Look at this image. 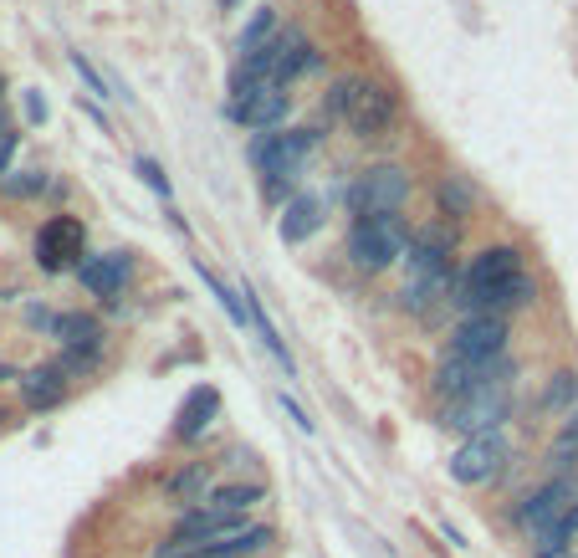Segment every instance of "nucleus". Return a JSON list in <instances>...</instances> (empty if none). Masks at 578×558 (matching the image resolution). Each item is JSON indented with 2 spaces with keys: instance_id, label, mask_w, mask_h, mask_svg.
I'll return each mask as SVG.
<instances>
[{
  "instance_id": "nucleus-9",
  "label": "nucleus",
  "mask_w": 578,
  "mask_h": 558,
  "mask_svg": "<svg viewBox=\"0 0 578 558\" xmlns=\"http://www.w3.org/2000/svg\"><path fill=\"white\" fill-rule=\"evenodd\" d=\"M87 262V226L77 216H52L36 231V267L41 272H77Z\"/></svg>"
},
{
  "instance_id": "nucleus-27",
  "label": "nucleus",
  "mask_w": 578,
  "mask_h": 558,
  "mask_svg": "<svg viewBox=\"0 0 578 558\" xmlns=\"http://www.w3.org/2000/svg\"><path fill=\"white\" fill-rule=\"evenodd\" d=\"M200 277H205V287H210V292L220 297V308H226V313H231V323H236V328H246V323H251V313L241 308V297H236V292H231L226 282H220L215 272H205V267H200Z\"/></svg>"
},
{
  "instance_id": "nucleus-20",
  "label": "nucleus",
  "mask_w": 578,
  "mask_h": 558,
  "mask_svg": "<svg viewBox=\"0 0 578 558\" xmlns=\"http://www.w3.org/2000/svg\"><path fill=\"white\" fill-rule=\"evenodd\" d=\"M266 502V482H226L210 492V512H220V518H251V507Z\"/></svg>"
},
{
  "instance_id": "nucleus-12",
  "label": "nucleus",
  "mask_w": 578,
  "mask_h": 558,
  "mask_svg": "<svg viewBox=\"0 0 578 558\" xmlns=\"http://www.w3.org/2000/svg\"><path fill=\"white\" fill-rule=\"evenodd\" d=\"M133 277V256L128 251H103V256H87V262L77 267V282L93 292V297H103V303H118V292H123V282Z\"/></svg>"
},
{
  "instance_id": "nucleus-30",
  "label": "nucleus",
  "mask_w": 578,
  "mask_h": 558,
  "mask_svg": "<svg viewBox=\"0 0 578 558\" xmlns=\"http://www.w3.org/2000/svg\"><path fill=\"white\" fill-rule=\"evenodd\" d=\"M11 154H16V128L6 123V128H0V180L11 175Z\"/></svg>"
},
{
  "instance_id": "nucleus-35",
  "label": "nucleus",
  "mask_w": 578,
  "mask_h": 558,
  "mask_svg": "<svg viewBox=\"0 0 578 558\" xmlns=\"http://www.w3.org/2000/svg\"><path fill=\"white\" fill-rule=\"evenodd\" d=\"M220 6H226V11H236V6H241V0H220Z\"/></svg>"
},
{
  "instance_id": "nucleus-2",
  "label": "nucleus",
  "mask_w": 578,
  "mask_h": 558,
  "mask_svg": "<svg viewBox=\"0 0 578 558\" xmlns=\"http://www.w3.org/2000/svg\"><path fill=\"white\" fill-rule=\"evenodd\" d=\"M507 415H512V379H492V384H476L466 400L446 405L440 425H446V431H456L461 441H471V436H492V431H502Z\"/></svg>"
},
{
  "instance_id": "nucleus-14",
  "label": "nucleus",
  "mask_w": 578,
  "mask_h": 558,
  "mask_svg": "<svg viewBox=\"0 0 578 558\" xmlns=\"http://www.w3.org/2000/svg\"><path fill=\"white\" fill-rule=\"evenodd\" d=\"M215 415H220V390H215V384H195V390L185 395V405H180V415H174V441L195 446L210 431Z\"/></svg>"
},
{
  "instance_id": "nucleus-11",
  "label": "nucleus",
  "mask_w": 578,
  "mask_h": 558,
  "mask_svg": "<svg viewBox=\"0 0 578 558\" xmlns=\"http://www.w3.org/2000/svg\"><path fill=\"white\" fill-rule=\"evenodd\" d=\"M343 123L353 128V139H364V144L389 139V128L399 123V103H394V93L384 88V82L364 77V88H359V98H353V108H348Z\"/></svg>"
},
{
  "instance_id": "nucleus-22",
  "label": "nucleus",
  "mask_w": 578,
  "mask_h": 558,
  "mask_svg": "<svg viewBox=\"0 0 578 558\" xmlns=\"http://www.w3.org/2000/svg\"><path fill=\"white\" fill-rule=\"evenodd\" d=\"M277 31H282V26H277V11H272V6H256V11H251V21H246V31H241V41H236L241 62L272 47V41H277Z\"/></svg>"
},
{
  "instance_id": "nucleus-6",
  "label": "nucleus",
  "mask_w": 578,
  "mask_h": 558,
  "mask_svg": "<svg viewBox=\"0 0 578 558\" xmlns=\"http://www.w3.org/2000/svg\"><path fill=\"white\" fill-rule=\"evenodd\" d=\"M451 251H456V226H425L410 236V251H405V267H410V282H425V287H461V277L451 272Z\"/></svg>"
},
{
  "instance_id": "nucleus-36",
  "label": "nucleus",
  "mask_w": 578,
  "mask_h": 558,
  "mask_svg": "<svg viewBox=\"0 0 578 558\" xmlns=\"http://www.w3.org/2000/svg\"><path fill=\"white\" fill-rule=\"evenodd\" d=\"M0 303H6V297H0Z\"/></svg>"
},
{
  "instance_id": "nucleus-26",
  "label": "nucleus",
  "mask_w": 578,
  "mask_h": 558,
  "mask_svg": "<svg viewBox=\"0 0 578 558\" xmlns=\"http://www.w3.org/2000/svg\"><path fill=\"white\" fill-rule=\"evenodd\" d=\"M67 62H72V72L82 77V88H87V93H93V98H123V93L113 88V82H108V77H103V72L93 67V57H87V52H72Z\"/></svg>"
},
{
  "instance_id": "nucleus-32",
  "label": "nucleus",
  "mask_w": 578,
  "mask_h": 558,
  "mask_svg": "<svg viewBox=\"0 0 578 558\" xmlns=\"http://www.w3.org/2000/svg\"><path fill=\"white\" fill-rule=\"evenodd\" d=\"M26 323H31V328H47V333H52L57 313H47V308H36V303H31V308H26Z\"/></svg>"
},
{
  "instance_id": "nucleus-17",
  "label": "nucleus",
  "mask_w": 578,
  "mask_h": 558,
  "mask_svg": "<svg viewBox=\"0 0 578 558\" xmlns=\"http://www.w3.org/2000/svg\"><path fill=\"white\" fill-rule=\"evenodd\" d=\"M210 492H215V461H190V466H180V471L169 477V497L180 502L185 512H190V507H205Z\"/></svg>"
},
{
  "instance_id": "nucleus-23",
  "label": "nucleus",
  "mask_w": 578,
  "mask_h": 558,
  "mask_svg": "<svg viewBox=\"0 0 578 558\" xmlns=\"http://www.w3.org/2000/svg\"><path fill=\"white\" fill-rule=\"evenodd\" d=\"M548 466L553 471H573L578 466V410L568 420H558V431L548 441Z\"/></svg>"
},
{
  "instance_id": "nucleus-16",
  "label": "nucleus",
  "mask_w": 578,
  "mask_h": 558,
  "mask_svg": "<svg viewBox=\"0 0 578 558\" xmlns=\"http://www.w3.org/2000/svg\"><path fill=\"white\" fill-rule=\"evenodd\" d=\"M21 405L26 410H52L67 400V374L62 364H36V369H21Z\"/></svg>"
},
{
  "instance_id": "nucleus-5",
  "label": "nucleus",
  "mask_w": 578,
  "mask_h": 558,
  "mask_svg": "<svg viewBox=\"0 0 578 558\" xmlns=\"http://www.w3.org/2000/svg\"><path fill=\"white\" fill-rule=\"evenodd\" d=\"M318 134H323V128H287V134H261V139L251 144V164L266 175V185L282 190V180L292 185V180L302 175V159L313 154Z\"/></svg>"
},
{
  "instance_id": "nucleus-13",
  "label": "nucleus",
  "mask_w": 578,
  "mask_h": 558,
  "mask_svg": "<svg viewBox=\"0 0 578 558\" xmlns=\"http://www.w3.org/2000/svg\"><path fill=\"white\" fill-rule=\"evenodd\" d=\"M323 221H328V200H323V195H313V190H297V195L282 205L277 236H282L287 246H297V241H307V236H318V231H323Z\"/></svg>"
},
{
  "instance_id": "nucleus-24",
  "label": "nucleus",
  "mask_w": 578,
  "mask_h": 558,
  "mask_svg": "<svg viewBox=\"0 0 578 558\" xmlns=\"http://www.w3.org/2000/svg\"><path fill=\"white\" fill-rule=\"evenodd\" d=\"M435 200H440V216H456V221H466L471 205H476V195H471V185H466L461 175L440 180V185H435Z\"/></svg>"
},
{
  "instance_id": "nucleus-3",
  "label": "nucleus",
  "mask_w": 578,
  "mask_h": 558,
  "mask_svg": "<svg viewBox=\"0 0 578 558\" xmlns=\"http://www.w3.org/2000/svg\"><path fill=\"white\" fill-rule=\"evenodd\" d=\"M578 502V466L573 471H553V477L548 482H538V487H527L517 502H512V512H507V518H512V528L517 533H543L553 518H563V512Z\"/></svg>"
},
{
  "instance_id": "nucleus-18",
  "label": "nucleus",
  "mask_w": 578,
  "mask_h": 558,
  "mask_svg": "<svg viewBox=\"0 0 578 558\" xmlns=\"http://www.w3.org/2000/svg\"><path fill=\"white\" fill-rule=\"evenodd\" d=\"M573 543H578V502L563 512V518H553L543 533H532L527 553L532 558H573Z\"/></svg>"
},
{
  "instance_id": "nucleus-28",
  "label": "nucleus",
  "mask_w": 578,
  "mask_h": 558,
  "mask_svg": "<svg viewBox=\"0 0 578 558\" xmlns=\"http://www.w3.org/2000/svg\"><path fill=\"white\" fill-rule=\"evenodd\" d=\"M0 190L16 195V200H26V195H41V190H47V175H41V169H21V175H6V180H0Z\"/></svg>"
},
{
  "instance_id": "nucleus-33",
  "label": "nucleus",
  "mask_w": 578,
  "mask_h": 558,
  "mask_svg": "<svg viewBox=\"0 0 578 558\" xmlns=\"http://www.w3.org/2000/svg\"><path fill=\"white\" fill-rule=\"evenodd\" d=\"M26 118H31V123H41V118H47V103H41L36 93H26Z\"/></svg>"
},
{
  "instance_id": "nucleus-15",
  "label": "nucleus",
  "mask_w": 578,
  "mask_h": 558,
  "mask_svg": "<svg viewBox=\"0 0 578 558\" xmlns=\"http://www.w3.org/2000/svg\"><path fill=\"white\" fill-rule=\"evenodd\" d=\"M318 67H323V57H318L313 41H307L302 26L277 31V82H282V88H292L302 72H318Z\"/></svg>"
},
{
  "instance_id": "nucleus-19",
  "label": "nucleus",
  "mask_w": 578,
  "mask_h": 558,
  "mask_svg": "<svg viewBox=\"0 0 578 558\" xmlns=\"http://www.w3.org/2000/svg\"><path fill=\"white\" fill-rule=\"evenodd\" d=\"M578 410V369H553L543 379V395H538V415L543 420H568Z\"/></svg>"
},
{
  "instance_id": "nucleus-29",
  "label": "nucleus",
  "mask_w": 578,
  "mask_h": 558,
  "mask_svg": "<svg viewBox=\"0 0 578 558\" xmlns=\"http://www.w3.org/2000/svg\"><path fill=\"white\" fill-rule=\"evenodd\" d=\"M139 175H144V185H149L154 195H164V200H169V175H164V169H159L154 159H139Z\"/></svg>"
},
{
  "instance_id": "nucleus-34",
  "label": "nucleus",
  "mask_w": 578,
  "mask_h": 558,
  "mask_svg": "<svg viewBox=\"0 0 578 558\" xmlns=\"http://www.w3.org/2000/svg\"><path fill=\"white\" fill-rule=\"evenodd\" d=\"M11 379H21V369L16 364H0V384H11Z\"/></svg>"
},
{
  "instance_id": "nucleus-1",
  "label": "nucleus",
  "mask_w": 578,
  "mask_h": 558,
  "mask_svg": "<svg viewBox=\"0 0 578 558\" xmlns=\"http://www.w3.org/2000/svg\"><path fill=\"white\" fill-rule=\"evenodd\" d=\"M410 221L399 216H359L348 231V262L359 267V272H389L394 262H405V251H410Z\"/></svg>"
},
{
  "instance_id": "nucleus-31",
  "label": "nucleus",
  "mask_w": 578,
  "mask_h": 558,
  "mask_svg": "<svg viewBox=\"0 0 578 558\" xmlns=\"http://www.w3.org/2000/svg\"><path fill=\"white\" fill-rule=\"evenodd\" d=\"M282 410H287V420L297 425V431H302V436H313V420H307V410H302L297 400H287V395H282Z\"/></svg>"
},
{
  "instance_id": "nucleus-25",
  "label": "nucleus",
  "mask_w": 578,
  "mask_h": 558,
  "mask_svg": "<svg viewBox=\"0 0 578 558\" xmlns=\"http://www.w3.org/2000/svg\"><path fill=\"white\" fill-rule=\"evenodd\" d=\"M359 88H364V77H359V72L333 77V82H328V93H323V118H328V123H333V118H348V108H353V98H359Z\"/></svg>"
},
{
  "instance_id": "nucleus-8",
  "label": "nucleus",
  "mask_w": 578,
  "mask_h": 558,
  "mask_svg": "<svg viewBox=\"0 0 578 558\" xmlns=\"http://www.w3.org/2000/svg\"><path fill=\"white\" fill-rule=\"evenodd\" d=\"M292 113V88L282 82H236V103H231V118L251 134H272L277 123H287Z\"/></svg>"
},
{
  "instance_id": "nucleus-7",
  "label": "nucleus",
  "mask_w": 578,
  "mask_h": 558,
  "mask_svg": "<svg viewBox=\"0 0 578 558\" xmlns=\"http://www.w3.org/2000/svg\"><path fill=\"white\" fill-rule=\"evenodd\" d=\"M507 461H512V446H507L502 431H492V436L461 441V446L451 451L446 471H451V482H461V487H492L502 471H507Z\"/></svg>"
},
{
  "instance_id": "nucleus-21",
  "label": "nucleus",
  "mask_w": 578,
  "mask_h": 558,
  "mask_svg": "<svg viewBox=\"0 0 578 558\" xmlns=\"http://www.w3.org/2000/svg\"><path fill=\"white\" fill-rule=\"evenodd\" d=\"M532 303H538V282H532L527 272H517L512 282H502L492 297H486V313L512 318V313H522V308H532Z\"/></svg>"
},
{
  "instance_id": "nucleus-4",
  "label": "nucleus",
  "mask_w": 578,
  "mask_h": 558,
  "mask_svg": "<svg viewBox=\"0 0 578 558\" xmlns=\"http://www.w3.org/2000/svg\"><path fill=\"white\" fill-rule=\"evenodd\" d=\"M415 180H410V169L405 164H369L359 180L348 185V210H353V221L359 216H394V210H405Z\"/></svg>"
},
{
  "instance_id": "nucleus-10",
  "label": "nucleus",
  "mask_w": 578,
  "mask_h": 558,
  "mask_svg": "<svg viewBox=\"0 0 578 558\" xmlns=\"http://www.w3.org/2000/svg\"><path fill=\"white\" fill-rule=\"evenodd\" d=\"M507 338H512L507 318H497V313H471V318H461V323L451 328V349H446V354H456V359H502V354H507Z\"/></svg>"
}]
</instances>
